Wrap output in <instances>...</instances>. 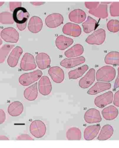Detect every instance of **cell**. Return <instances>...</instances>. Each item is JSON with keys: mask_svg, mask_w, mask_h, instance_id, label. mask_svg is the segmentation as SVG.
I'll use <instances>...</instances> for the list:
<instances>
[{"mask_svg": "<svg viewBox=\"0 0 119 148\" xmlns=\"http://www.w3.org/2000/svg\"><path fill=\"white\" fill-rule=\"evenodd\" d=\"M116 76L115 69L109 65L103 66L96 72V79L98 82L109 83L114 80Z\"/></svg>", "mask_w": 119, "mask_h": 148, "instance_id": "cell-1", "label": "cell"}, {"mask_svg": "<svg viewBox=\"0 0 119 148\" xmlns=\"http://www.w3.org/2000/svg\"><path fill=\"white\" fill-rule=\"evenodd\" d=\"M42 76V72L40 70H36L32 72L21 75L18 79V81L21 85L27 86L38 80Z\"/></svg>", "mask_w": 119, "mask_h": 148, "instance_id": "cell-2", "label": "cell"}, {"mask_svg": "<svg viewBox=\"0 0 119 148\" xmlns=\"http://www.w3.org/2000/svg\"><path fill=\"white\" fill-rule=\"evenodd\" d=\"M29 131L35 138H42L45 135L46 131V125L40 120H34L30 124Z\"/></svg>", "mask_w": 119, "mask_h": 148, "instance_id": "cell-3", "label": "cell"}, {"mask_svg": "<svg viewBox=\"0 0 119 148\" xmlns=\"http://www.w3.org/2000/svg\"><path fill=\"white\" fill-rule=\"evenodd\" d=\"M106 39V32L102 28H100L91 35H89L85 39V42L90 45H102Z\"/></svg>", "mask_w": 119, "mask_h": 148, "instance_id": "cell-4", "label": "cell"}, {"mask_svg": "<svg viewBox=\"0 0 119 148\" xmlns=\"http://www.w3.org/2000/svg\"><path fill=\"white\" fill-rule=\"evenodd\" d=\"M1 37L6 42L16 43L18 40L19 34L14 28L8 27L1 31Z\"/></svg>", "mask_w": 119, "mask_h": 148, "instance_id": "cell-5", "label": "cell"}, {"mask_svg": "<svg viewBox=\"0 0 119 148\" xmlns=\"http://www.w3.org/2000/svg\"><path fill=\"white\" fill-rule=\"evenodd\" d=\"M20 68L23 71H31L36 68L34 57L29 53L24 54L20 65Z\"/></svg>", "mask_w": 119, "mask_h": 148, "instance_id": "cell-6", "label": "cell"}, {"mask_svg": "<svg viewBox=\"0 0 119 148\" xmlns=\"http://www.w3.org/2000/svg\"><path fill=\"white\" fill-rule=\"evenodd\" d=\"M13 17L14 21L16 24H24L27 23L29 17V14L25 8L20 7L14 10Z\"/></svg>", "mask_w": 119, "mask_h": 148, "instance_id": "cell-7", "label": "cell"}, {"mask_svg": "<svg viewBox=\"0 0 119 148\" xmlns=\"http://www.w3.org/2000/svg\"><path fill=\"white\" fill-rule=\"evenodd\" d=\"M113 92L111 91H108L96 97L95 98L94 103L97 107L102 108L111 103L113 102Z\"/></svg>", "mask_w": 119, "mask_h": 148, "instance_id": "cell-8", "label": "cell"}, {"mask_svg": "<svg viewBox=\"0 0 119 148\" xmlns=\"http://www.w3.org/2000/svg\"><path fill=\"white\" fill-rule=\"evenodd\" d=\"M64 22V17L60 13H52L45 18V24L49 28H56Z\"/></svg>", "mask_w": 119, "mask_h": 148, "instance_id": "cell-9", "label": "cell"}, {"mask_svg": "<svg viewBox=\"0 0 119 148\" xmlns=\"http://www.w3.org/2000/svg\"><path fill=\"white\" fill-rule=\"evenodd\" d=\"M95 79V71L91 68L79 82V86L82 88H87L91 86Z\"/></svg>", "mask_w": 119, "mask_h": 148, "instance_id": "cell-10", "label": "cell"}, {"mask_svg": "<svg viewBox=\"0 0 119 148\" xmlns=\"http://www.w3.org/2000/svg\"><path fill=\"white\" fill-rule=\"evenodd\" d=\"M62 32L65 35L73 37H77L81 35V28L76 24L68 23L64 25L62 28Z\"/></svg>", "mask_w": 119, "mask_h": 148, "instance_id": "cell-11", "label": "cell"}, {"mask_svg": "<svg viewBox=\"0 0 119 148\" xmlns=\"http://www.w3.org/2000/svg\"><path fill=\"white\" fill-rule=\"evenodd\" d=\"M23 49L20 46L15 47L10 53L8 58V64L12 68L15 67L18 62L20 57L23 53Z\"/></svg>", "mask_w": 119, "mask_h": 148, "instance_id": "cell-12", "label": "cell"}, {"mask_svg": "<svg viewBox=\"0 0 119 148\" xmlns=\"http://www.w3.org/2000/svg\"><path fill=\"white\" fill-rule=\"evenodd\" d=\"M51 83L49 78L46 76H42L38 82L39 92L43 95H47L51 92Z\"/></svg>", "mask_w": 119, "mask_h": 148, "instance_id": "cell-13", "label": "cell"}, {"mask_svg": "<svg viewBox=\"0 0 119 148\" xmlns=\"http://www.w3.org/2000/svg\"><path fill=\"white\" fill-rule=\"evenodd\" d=\"M84 120L87 123L91 124L101 122L102 118L98 110L91 108L85 112L84 114Z\"/></svg>", "mask_w": 119, "mask_h": 148, "instance_id": "cell-14", "label": "cell"}, {"mask_svg": "<svg viewBox=\"0 0 119 148\" xmlns=\"http://www.w3.org/2000/svg\"><path fill=\"white\" fill-rule=\"evenodd\" d=\"M48 73L55 83H60L64 81V72L60 67L58 66L51 67L48 70Z\"/></svg>", "mask_w": 119, "mask_h": 148, "instance_id": "cell-15", "label": "cell"}, {"mask_svg": "<svg viewBox=\"0 0 119 148\" xmlns=\"http://www.w3.org/2000/svg\"><path fill=\"white\" fill-rule=\"evenodd\" d=\"M36 62L39 69H45L50 66L51 60L47 54L40 53L36 56Z\"/></svg>", "mask_w": 119, "mask_h": 148, "instance_id": "cell-16", "label": "cell"}, {"mask_svg": "<svg viewBox=\"0 0 119 148\" xmlns=\"http://www.w3.org/2000/svg\"><path fill=\"white\" fill-rule=\"evenodd\" d=\"M85 61V59L83 56L73 58H65L61 61L60 65L66 68H71L84 63Z\"/></svg>", "mask_w": 119, "mask_h": 148, "instance_id": "cell-17", "label": "cell"}, {"mask_svg": "<svg viewBox=\"0 0 119 148\" xmlns=\"http://www.w3.org/2000/svg\"><path fill=\"white\" fill-rule=\"evenodd\" d=\"M43 22L42 19L36 16H32L28 24V28L29 31L32 33H38L40 31L42 28Z\"/></svg>", "mask_w": 119, "mask_h": 148, "instance_id": "cell-18", "label": "cell"}, {"mask_svg": "<svg viewBox=\"0 0 119 148\" xmlns=\"http://www.w3.org/2000/svg\"><path fill=\"white\" fill-rule=\"evenodd\" d=\"M86 18L85 12L80 9H76L70 12L69 14V19L70 21L77 24L82 23Z\"/></svg>", "mask_w": 119, "mask_h": 148, "instance_id": "cell-19", "label": "cell"}, {"mask_svg": "<svg viewBox=\"0 0 119 148\" xmlns=\"http://www.w3.org/2000/svg\"><path fill=\"white\" fill-rule=\"evenodd\" d=\"M111 87V84L110 83L98 82L88 90L87 94L90 95H95L101 92L110 89Z\"/></svg>", "mask_w": 119, "mask_h": 148, "instance_id": "cell-20", "label": "cell"}, {"mask_svg": "<svg viewBox=\"0 0 119 148\" xmlns=\"http://www.w3.org/2000/svg\"><path fill=\"white\" fill-rule=\"evenodd\" d=\"M88 13L96 17L100 18H106L108 16L107 6L106 4L101 3L96 8L92 10H89Z\"/></svg>", "mask_w": 119, "mask_h": 148, "instance_id": "cell-21", "label": "cell"}, {"mask_svg": "<svg viewBox=\"0 0 119 148\" xmlns=\"http://www.w3.org/2000/svg\"><path fill=\"white\" fill-rule=\"evenodd\" d=\"M101 126L99 124L90 125L87 127L84 131V138L87 140L94 139L98 134Z\"/></svg>", "mask_w": 119, "mask_h": 148, "instance_id": "cell-22", "label": "cell"}, {"mask_svg": "<svg viewBox=\"0 0 119 148\" xmlns=\"http://www.w3.org/2000/svg\"><path fill=\"white\" fill-rule=\"evenodd\" d=\"M73 40L72 38L64 35H60L55 39V45L60 50H65L73 44Z\"/></svg>", "mask_w": 119, "mask_h": 148, "instance_id": "cell-23", "label": "cell"}, {"mask_svg": "<svg viewBox=\"0 0 119 148\" xmlns=\"http://www.w3.org/2000/svg\"><path fill=\"white\" fill-rule=\"evenodd\" d=\"M23 105L21 102L20 101H14L9 105L8 112L12 116H18L23 113Z\"/></svg>", "mask_w": 119, "mask_h": 148, "instance_id": "cell-24", "label": "cell"}, {"mask_svg": "<svg viewBox=\"0 0 119 148\" xmlns=\"http://www.w3.org/2000/svg\"><path fill=\"white\" fill-rule=\"evenodd\" d=\"M102 114L105 120H113L118 115V110L115 106L110 105L102 110Z\"/></svg>", "mask_w": 119, "mask_h": 148, "instance_id": "cell-25", "label": "cell"}, {"mask_svg": "<svg viewBox=\"0 0 119 148\" xmlns=\"http://www.w3.org/2000/svg\"><path fill=\"white\" fill-rule=\"evenodd\" d=\"M84 52V48L80 44H76L73 46L71 48L67 50L64 54L68 58L76 57L81 56Z\"/></svg>", "mask_w": 119, "mask_h": 148, "instance_id": "cell-26", "label": "cell"}, {"mask_svg": "<svg viewBox=\"0 0 119 148\" xmlns=\"http://www.w3.org/2000/svg\"><path fill=\"white\" fill-rule=\"evenodd\" d=\"M38 84L34 83L32 86L27 87L24 91V96L25 99L32 101L36 99L38 97Z\"/></svg>", "mask_w": 119, "mask_h": 148, "instance_id": "cell-27", "label": "cell"}, {"mask_svg": "<svg viewBox=\"0 0 119 148\" xmlns=\"http://www.w3.org/2000/svg\"><path fill=\"white\" fill-rule=\"evenodd\" d=\"M114 132L113 128L109 124L105 125L101 129V132L98 136L99 140H105L109 139L113 135Z\"/></svg>", "mask_w": 119, "mask_h": 148, "instance_id": "cell-28", "label": "cell"}, {"mask_svg": "<svg viewBox=\"0 0 119 148\" xmlns=\"http://www.w3.org/2000/svg\"><path fill=\"white\" fill-rule=\"evenodd\" d=\"M82 27L84 32L86 34H88L95 29L97 27V23L95 20L90 16H88L87 20L82 23Z\"/></svg>", "mask_w": 119, "mask_h": 148, "instance_id": "cell-29", "label": "cell"}, {"mask_svg": "<svg viewBox=\"0 0 119 148\" xmlns=\"http://www.w3.org/2000/svg\"><path fill=\"white\" fill-rule=\"evenodd\" d=\"M66 139L68 140H80L81 138V132L77 127H71L69 128L66 134Z\"/></svg>", "mask_w": 119, "mask_h": 148, "instance_id": "cell-30", "label": "cell"}, {"mask_svg": "<svg viewBox=\"0 0 119 148\" xmlns=\"http://www.w3.org/2000/svg\"><path fill=\"white\" fill-rule=\"evenodd\" d=\"M105 62L107 64L119 65V52L110 51L105 57Z\"/></svg>", "mask_w": 119, "mask_h": 148, "instance_id": "cell-31", "label": "cell"}, {"mask_svg": "<svg viewBox=\"0 0 119 148\" xmlns=\"http://www.w3.org/2000/svg\"><path fill=\"white\" fill-rule=\"evenodd\" d=\"M88 66L87 65H84L76 69L70 71L68 73L69 78L70 79H76L81 77L88 70Z\"/></svg>", "mask_w": 119, "mask_h": 148, "instance_id": "cell-32", "label": "cell"}, {"mask_svg": "<svg viewBox=\"0 0 119 148\" xmlns=\"http://www.w3.org/2000/svg\"><path fill=\"white\" fill-rule=\"evenodd\" d=\"M14 45H4L1 47L0 49V62L1 63H3L6 58L7 57L8 53L14 49Z\"/></svg>", "mask_w": 119, "mask_h": 148, "instance_id": "cell-33", "label": "cell"}, {"mask_svg": "<svg viewBox=\"0 0 119 148\" xmlns=\"http://www.w3.org/2000/svg\"><path fill=\"white\" fill-rule=\"evenodd\" d=\"M0 22L3 24H12L14 20L13 14L8 12H3L0 14Z\"/></svg>", "mask_w": 119, "mask_h": 148, "instance_id": "cell-34", "label": "cell"}, {"mask_svg": "<svg viewBox=\"0 0 119 148\" xmlns=\"http://www.w3.org/2000/svg\"><path fill=\"white\" fill-rule=\"evenodd\" d=\"M107 28L111 32H117L119 31V21L110 20L107 24Z\"/></svg>", "mask_w": 119, "mask_h": 148, "instance_id": "cell-35", "label": "cell"}, {"mask_svg": "<svg viewBox=\"0 0 119 148\" xmlns=\"http://www.w3.org/2000/svg\"><path fill=\"white\" fill-rule=\"evenodd\" d=\"M110 14L112 17L119 16V2H112L110 4Z\"/></svg>", "mask_w": 119, "mask_h": 148, "instance_id": "cell-36", "label": "cell"}, {"mask_svg": "<svg viewBox=\"0 0 119 148\" xmlns=\"http://www.w3.org/2000/svg\"><path fill=\"white\" fill-rule=\"evenodd\" d=\"M100 4L99 2H86L84 3V5L85 7L88 9L89 10H92L96 8Z\"/></svg>", "mask_w": 119, "mask_h": 148, "instance_id": "cell-37", "label": "cell"}, {"mask_svg": "<svg viewBox=\"0 0 119 148\" xmlns=\"http://www.w3.org/2000/svg\"><path fill=\"white\" fill-rule=\"evenodd\" d=\"M22 6V3L21 2H9V8H10V10L12 12H14V10L20 7H21Z\"/></svg>", "mask_w": 119, "mask_h": 148, "instance_id": "cell-38", "label": "cell"}, {"mask_svg": "<svg viewBox=\"0 0 119 148\" xmlns=\"http://www.w3.org/2000/svg\"><path fill=\"white\" fill-rule=\"evenodd\" d=\"M16 139L17 140H34V139L31 136H30L29 135L25 134L20 135L16 138Z\"/></svg>", "mask_w": 119, "mask_h": 148, "instance_id": "cell-39", "label": "cell"}, {"mask_svg": "<svg viewBox=\"0 0 119 148\" xmlns=\"http://www.w3.org/2000/svg\"><path fill=\"white\" fill-rule=\"evenodd\" d=\"M113 103L115 106L119 107V90L117 91L114 96Z\"/></svg>", "mask_w": 119, "mask_h": 148, "instance_id": "cell-40", "label": "cell"}, {"mask_svg": "<svg viewBox=\"0 0 119 148\" xmlns=\"http://www.w3.org/2000/svg\"><path fill=\"white\" fill-rule=\"evenodd\" d=\"M6 119V114L3 110L0 109V124H2Z\"/></svg>", "mask_w": 119, "mask_h": 148, "instance_id": "cell-41", "label": "cell"}, {"mask_svg": "<svg viewBox=\"0 0 119 148\" xmlns=\"http://www.w3.org/2000/svg\"><path fill=\"white\" fill-rule=\"evenodd\" d=\"M118 87H119V67L118 68V76L117 77V79L114 84V90H116Z\"/></svg>", "mask_w": 119, "mask_h": 148, "instance_id": "cell-42", "label": "cell"}, {"mask_svg": "<svg viewBox=\"0 0 119 148\" xmlns=\"http://www.w3.org/2000/svg\"><path fill=\"white\" fill-rule=\"evenodd\" d=\"M27 27V23L24 24H17V27L20 31H23L25 29V28Z\"/></svg>", "mask_w": 119, "mask_h": 148, "instance_id": "cell-43", "label": "cell"}, {"mask_svg": "<svg viewBox=\"0 0 119 148\" xmlns=\"http://www.w3.org/2000/svg\"><path fill=\"white\" fill-rule=\"evenodd\" d=\"M30 3L31 4H32V5H34V6H40V5H43V4H44V2H30Z\"/></svg>", "mask_w": 119, "mask_h": 148, "instance_id": "cell-44", "label": "cell"}, {"mask_svg": "<svg viewBox=\"0 0 119 148\" xmlns=\"http://www.w3.org/2000/svg\"><path fill=\"white\" fill-rule=\"evenodd\" d=\"M0 139H1V140H9V138H8V137L6 136H3V135H1Z\"/></svg>", "mask_w": 119, "mask_h": 148, "instance_id": "cell-45", "label": "cell"}, {"mask_svg": "<svg viewBox=\"0 0 119 148\" xmlns=\"http://www.w3.org/2000/svg\"><path fill=\"white\" fill-rule=\"evenodd\" d=\"M3 4H4V2H1V3H0V6H1Z\"/></svg>", "mask_w": 119, "mask_h": 148, "instance_id": "cell-46", "label": "cell"}, {"mask_svg": "<svg viewBox=\"0 0 119 148\" xmlns=\"http://www.w3.org/2000/svg\"><path fill=\"white\" fill-rule=\"evenodd\" d=\"M2 39H1V40H0V45H2Z\"/></svg>", "mask_w": 119, "mask_h": 148, "instance_id": "cell-47", "label": "cell"}]
</instances>
